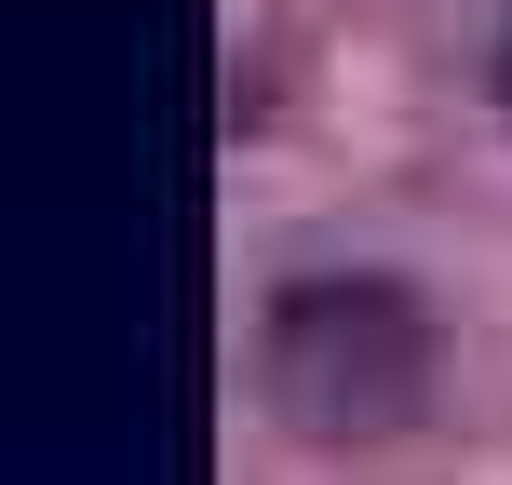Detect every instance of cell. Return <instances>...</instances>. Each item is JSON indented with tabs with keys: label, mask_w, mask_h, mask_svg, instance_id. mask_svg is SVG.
<instances>
[{
	"label": "cell",
	"mask_w": 512,
	"mask_h": 485,
	"mask_svg": "<svg viewBox=\"0 0 512 485\" xmlns=\"http://www.w3.org/2000/svg\"><path fill=\"white\" fill-rule=\"evenodd\" d=\"M256 378H270V405L310 445H378V432H405L432 405V324L378 270H310L256 324Z\"/></svg>",
	"instance_id": "obj_1"
},
{
	"label": "cell",
	"mask_w": 512,
	"mask_h": 485,
	"mask_svg": "<svg viewBox=\"0 0 512 485\" xmlns=\"http://www.w3.org/2000/svg\"><path fill=\"white\" fill-rule=\"evenodd\" d=\"M499 95H512V27H499Z\"/></svg>",
	"instance_id": "obj_2"
}]
</instances>
